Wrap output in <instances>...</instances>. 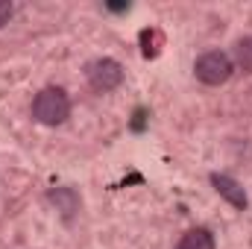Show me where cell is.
<instances>
[{
	"instance_id": "6da1fadb",
	"label": "cell",
	"mask_w": 252,
	"mask_h": 249,
	"mask_svg": "<svg viewBox=\"0 0 252 249\" xmlns=\"http://www.w3.org/2000/svg\"><path fill=\"white\" fill-rule=\"evenodd\" d=\"M32 118L44 126H62L70 118V97L64 94V88H41L32 100Z\"/></svg>"
},
{
	"instance_id": "7a4b0ae2",
	"label": "cell",
	"mask_w": 252,
	"mask_h": 249,
	"mask_svg": "<svg viewBox=\"0 0 252 249\" xmlns=\"http://www.w3.org/2000/svg\"><path fill=\"white\" fill-rule=\"evenodd\" d=\"M193 73L202 85H223L229 82V76L235 73V62L229 53L223 50H205L196 62H193Z\"/></svg>"
},
{
	"instance_id": "3957f363",
	"label": "cell",
	"mask_w": 252,
	"mask_h": 249,
	"mask_svg": "<svg viewBox=\"0 0 252 249\" xmlns=\"http://www.w3.org/2000/svg\"><path fill=\"white\" fill-rule=\"evenodd\" d=\"M85 76H88V85L94 91L106 94V91H115L124 82V67H121V62L103 56V59H94V62L85 67Z\"/></svg>"
},
{
	"instance_id": "277c9868",
	"label": "cell",
	"mask_w": 252,
	"mask_h": 249,
	"mask_svg": "<svg viewBox=\"0 0 252 249\" xmlns=\"http://www.w3.org/2000/svg\"><path fill=\"white\" fill-rule=\"evenodd\" d=\"M211 185H214V190L229 202V205H235V208H247V190L241 187V182L238 179H232V176H226V173H214L211 176Z\"/></svg>"
},
{
	"instance_id": "5b68a950",
	"label": "cell",
	"mask_w": 252,
	"mask_h": 249,
	"mask_svg": "<svg viewBox=\"0 0 252 249\" xmlns=\"http://www.w3.org/2000/svg\"><path fill=\"white\" fill-rule=\"evenodd\" d=\"M50 202L56 205V211L62 217H73L79 211V196H76L73 187H56V190H50Z\"/></svg>"
},
{
	"instance_id": "8992f818",
	"label": "cell",
	"mask_w": 252,
	"mask_h": 249,
	"mask_svg": "<svg viewBox=\"0 0 252 249\" xmlns=\"http://www.w3.org/2000/svg\"><path fill=\"white\" fill-rule=\"evenodd\" d=\"M179 249H217V244H214V235L208 229H190L182 235Z\"/></svg>"
},
{
	"instance_id": "52a82bcc",
	"label": "cell",
	"mask_w": 252,
	"mask_h": 249,
	"mask_svg": "<svg viewBox=\"0 0 252 249\" xmlns=\"http://www.w3.org/2000/svg\"><path fill=\"white\" fill-rule=\"evenodd\" d=\"M232 62L238 64L244 73H252V35L241 38V41L235 44V59H232Z\"/></svg>"
},
{
	"instance_id": "ba28073f",
	"label": "cell",
	"mask_w": 252,
	"mask_h": 249,
	"mask_svg": "<svg viewBox=\"0 0 252 249\" xmlns=\"http://www.w3.org/2000/svg\"><path fill=\"white\" fill-rule=\"evenodd\" d=\"M12 15H15V6L6 3V0H0V27H6L12 21Z\"/></svg>"
}]
</instances>
